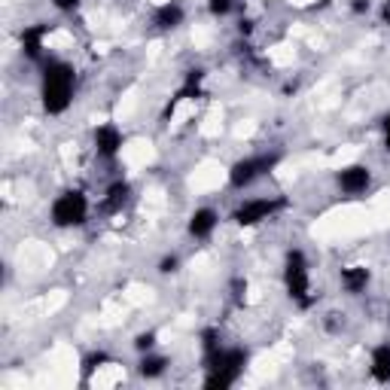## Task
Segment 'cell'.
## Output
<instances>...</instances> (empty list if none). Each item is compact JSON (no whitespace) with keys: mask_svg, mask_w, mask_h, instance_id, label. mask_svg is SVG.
Returning a JSON list of instances; mask_svg holds the SVG:
<instances>
[{"mask_svg":"<svg viewBox=\"0 0 390 390\" xmlns=\"http://www.w3.org/2000/svg\"><path fill=\"white\" fill-rule=\"evenodd\" d=\"M208 366L213 369V375L208 378V387H229L238 378L244 366V354L241 351H208Z\"/></svg>","mask_w":390,"mask_h":390,"instance_id":"obj_2","label":"cell"},{"mask_svg":"<svg viewBox=\"0 0 390 390\" xmlns=\"http://www.w3.org/2000/svg\"><path fill=\"white\" fill-rule=\"evenodd\" d=\"M174 266H177V259H174V257L165 259V262H162V272H174Z\"/></svg>","mask_w":390,"mask_h":390,"instance_id":"obj_20","label":"cell"},{"mask_svg":"<svg viewBox=\"0 0 390 390\" xmlns=\"http://www.w3.org/2000/svg\"><path fill=\"white\" fill-rule=\"evenodd\" d=\"M162 369H165V360H162V357H149V360L140 363V375H149V378L159 375Z\"/></svg>","mask_w":390,"mask_h":390,"instance_id":"obj_15","label":"cell"},{"mask_svg":"<svg viewBox=\"0 0 390 390\" xmlns=\"http://www.w3.org/2000/svg\"><path fill=\"white\" fill-rule=\"evenodd\" d=\"M110 198L104 202V211H116L119 204H125V195H129V186L125 183H116V186H110Z\"/></svg>","mask_w":390,"mask_h":390,"instance_id":"obj_14","label":"cell"},{"mask_svg":"<svg viewBox=\"0 0 390 390\" xmlns=\"http://www.w3.org/2000/svg\"><path fill=\"white\" fill-rule=\"evenodd\" d=\"M213 222H217V217H213V211H195L193 222H189V232H193L195 238H204L213 229Z\"/></svg>","mask_w":390,"mask_h":390,"instance_id":"obj_10","label":"cell"},{"mask_svg":"<svg viewBox=\"0 0 390 390\" xmlns=\"http://www.w3.org/2000/svg\"><path fill=\"white\" fill-rule=\"evenodd\" d=\"M281 204H284V202H250V204H244V208H238L235 220L241 222V226H253V222L266 220L272 211H277Z\"/></svg>","mask_w":390,"mask_h":390,"instance_id":"obj_6","label":"cell"},{"mask_svg":"<svg viewBox=\"0 0 390 390\" xmlns=\"http://www.w3.org/2000/svg\"><path fill=\"white\" fill-rule=\"evenodd\" d=\"M95 143H98V149L104 156H113L119 147H122V134H119L113 125H104V129H98V134H95Z\"/></svg>","mask_w":390,"mask_h":390,"instance_id":"obj_8","label":"cell"},{"mask_svg":"<svg viewBox=\"0 0 390 390\" xmlns=\"http://www.w3.org/2000/svg\"><path fill=\"white\" fill-rule=\"evenodd\" d=\"M339 183L345 193H363L366 186H369V171L360 168V165H354V168H345L339 174Z\"/></svg>","mask_w":390,"mask_h":390,"instance_id":"obj_7","label":"cell"},{"mask_svg":"<svg viewBox=\"0 0 390 390\" xmlns=\"http://www.w3.org/2000/svg\"><path fill=\"white\" fill-rule=\"evenodd\" d=\"M372 375L378 381H390V348H378L372 354Z\"/></svg>","mask_w":390,"mask_h":390,"instance_id":"obj_9","label":"cell"},{"mask_svg":"<svg viewBox=\"0 0 390 390\" xmlns=\"http://www.w3.org/2000/svg\"><path fill=\"white\" fill-rule=\"evenodd\" d=\"M153 341H156V336H153V332H147V336L138 339V348H140V351H147V348H153Z\"/></svg>","mask_w":390,"mask_h":390,"instance_id":"obj_17","label":"cell"},{"mask_svg":"<svg viewBox=\"0 0 390 390\" xmlns=\"http://www.w3.org/2000/svg\"><path fill=\"white\" fill-rule=\"evenodd\" d=\"M55 6H58V10H74L76 0H55Z\"/></svg>","mask_w":390,"mask_h":390,"instance_id":"obj_19","label":"cell"},{"mask_svg":"<svg viewBox=\"0 0 390 390\" xmlns=\"http://www.w3.org/2000/svg\"><path fill=\"white\" fill-rule=\"evenodd\" d=\"M286 286H290V296H296L302 305H311L308 293V268H305V257L302 253H290L286 259Z\"/></svg>","mask_w":390,"mask_h":390,"instance_id":"obj_4","label":"cell"},{"mask_svg":"<svg viewBox=\"0 0 390 390\" xmlns=\"http://www.w3.org/2000/svg\"><path fill=\"white\" fill-rule=\"evenodd\" d=\"M229 6H232V0H211V10L222 15V13H229Z\"/></svg>","mask_w":390,"mask_h":390,"instance_id":"obj_16","label":"cell"},{"mask_svg":"<svg viewBox=\"0 0 390 390\" xmlns=\"http://www.w3.org/2000/svg\"><path fill=\"white\" fill-rule=\"evenodd\" d=\"M384 131H387V149H390V116L384 119Z\"/></svg>","mask_w":390,"mask_h":390,"instance_id":"obj_21","label":"cell"},{"mask_svg":"<svg viewBox=\"0 0 390 390\" xmlns=\"http://www.w3.org/2000/svg\"><path fill=\"white\" fill-rule=\"evenodd\" d=\"M384 15H387V22H390V3L384 6Z\"/></svg>","mask_w":390,"mask_h":390,"instance_id":"obj_22","label":"cell"},{"mask_svg":"<svg viewBox=\"0 0 390 390\" xmlns=\"http://www.w3.org/2000/svg\"><path fill=\"white\" fill-rule=\"evenodd\" d=\"M43 34H46V25H37V28L25 31V37H22V40H25V49H28L31 58H37V55H40V37H43Z\"/></svg>","mask_w":390,"mask_h":390,"instance_id":"obj_13","label":"cell"},{"mask_svg":"<svg viewBox=\"0 0 390 390\" xmlns=\"http://www.w3.org/2000/svg\"><path fill=\"white\" fill-rule=\"evenodd\" d=\"M98 363H107V357H104V354H98V357H89V363H86V372H92V369H95V366H98Z\"/></svg>","mask_w":390,"mask_h":390,"instance_id":"obj_18","label":"cell"},{"mask_svg":"<svg viewBox=\"0 0 390 390\" xmlns=\"http://www.w3.org/2000/svg\"><path fill=\"white\" fill-rule=\"evenodd\" d=\"M275 162H277L275 156H262V159H247V162H238L235 168H232V183H235V186H244V183L257 180L262 171H268Z\"/></svg>","mask_w":390,"mask_h":390,"instance_id":"obj_5","label":"cell"},{"mask_svg":"<svg viewBox=\"0 0 390 390\" xmlns=\"http://www.w3.org/2000/svg\"><path fill=\"white\" fill-rule=\"evenodd\" d=\"M52 220L58 226H76L86 220V198L79 193H67L52 204Z\"/></svg>","mask_w":390,"mask_h":390,"instance_id":"obj_3","label":"cell"},{"mask_svg":"<svg viewBox=\"0 0 390 390\" xmlns=\"http://www.w3.org/2000/svg\"><path fill=\"white\" fill-rule=\"evenodd\" d=\"M341 281H345V286L351 293H360L366 281H369V272H366V268H345V272H341Z\"/></svg>","mask_w":390,"mask_h":390,"instance_id":"obj_11","label":"cell"},{"mask_svg":"<svg viewBox=\"0 0 390 390\" xmlns=\"http://www.w3.org/2000/svg\"><path fill=\"white\" fill-rule=\"evenodd\" d=\"M70 89H74V70L67 65H49L43 79V104L49 113H61L70 104Z\"/></svg>","mask_w":390,"mask_h":390,"instance_id":"obj_1","label":"cell"},{"mask_svg":"<svg viewBox=\"0 0 390 390\" xmlns=\"http://www.w3.org/2000/svg\"><path fill=\"white\" fill-rule=\"evenodd\" d=\"M320 3H330V0H320Z\"/></svg>","mask_w":390,"mask_h":390,"instance_id":"obj_23","label":"cell"},{"mask_svg":"<svg viewBox=\"0 0 390 390\" xmlns=\"http://www.w3.org/2000/svg\"><path fill=\"white\" fill-rule=\"evenodd\" d=\"M180 19H183L180 6H162V10L156 13V25H162V28H174V25H180Z\"/></svg>","mask_w":390,"mask_h":390,"instance_id":"obj_12","label":"cell"}]
</instances>
